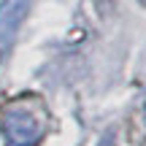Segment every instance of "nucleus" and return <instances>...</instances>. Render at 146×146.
Here are the masks:
<instances>
[{"label":"nucleus","instance_id":"obj_1","mask_svg":"<svg viewBox=\"0 0 146 146\" xmlns=\"http://www.w3.org/2000/svg\"><path fill=\"white\" fill-rule=\"evenodd\" d=\"M3 130L14 146H35L43 133V122L35 111L25 108V106H16L3 116Z\"/></svg>","mask_w":146,"mask_h":146},{"label":"nucleus","instance_id":"obj_2","mask_svg":"<svg viewBox=\"0 0 146 146\" xmlns=\"http://www.w3.org/2000/svg\"><path fill=\"white\" fill-rule=\"evenodd\" d=\"M30 11V0H0V52L11 49Z\"/></svg>","mask_w":146,"mask_h":146}]
</instances>
